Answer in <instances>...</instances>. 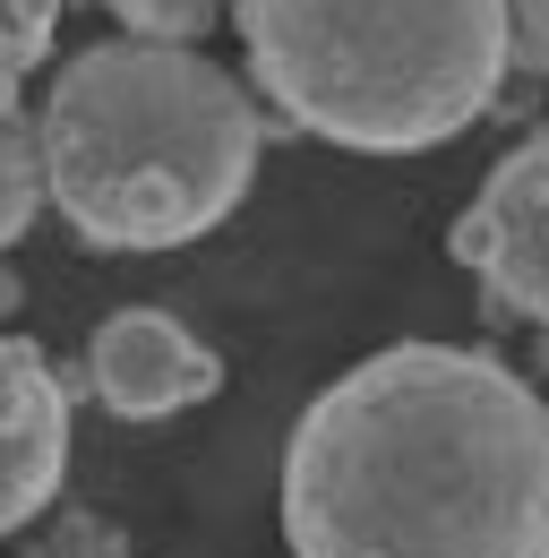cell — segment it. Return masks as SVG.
I'll return each mask as SVG.
<instances>
[{
  "label": "cell",
  "instance_id": "1",
  "mask_svg": "<svg viewBox=\"0 0 549 558\" xmlns=\"http://www.w3.org/2000/svg\"><path fill=\"white\" fill-rule=\"evenodd\" d=\"M292 558H549V396L473 344H387L283 447Z\"/></svg>",
  "mask_w": 549,
  "mask_h": 558
},
{
  "label": "cell",
  "instance_id": "2",
  "mask_svg": "<svg viewBox=\"0 0 549 558\" xmlns=\"http://www.w3.org/2000/svg\"><path fill=\"white\" fill-rule=\"evenodd\" d=\"M35 138L44 190L86 250H181L249 198L267 121L198 44L103 35L69 52Z\"/></svg>",
  "mask_w": 549,
  "mask_h": 558
},
{
  "label": "cell",
  "instance_id": "3",
  "mask_svg": "<svg viewBox=\"0 0 549 558\" xmlns=\"http://www.w3.org/2000/svg\"><path fill=\"white\" fill-rule=\"evenodd\" d=\"M249 86L352 155H429L498 104L507 0H232Z\"/></svg>",
  "mask_w": 549,
  "mask_h": 558
},
{
  "label": "cell",
  "instance_id": "4",
  "mask_svg": "<svg viewBox=\"0 0 549 558\" xmlns=\"http://www.w3.org/2000/svg\"><path fill=\"white\" fill-rule=\"evenodd\" d=\"M455 258L507 310L549 327V130L498 155V172L480 181V198L455 223Z\"/></svg>",
  "mask_w": 549,
  "mask_h": 558
},
{
  "label": "cell",
  "instance_id": "5",
  "mask_svg": "<svg viewBox=\"0 0 549 558\" xmlns=\"http://www.w3.org/2000/svg\"><path fill=\"white\" fill-rule=\"evenodd\" d=\"M86 387L121 421H163L190 413L223 387V361L172 318V310H112L86 344Z\"/></svg>",
  "mask_w": 549,
  "mask_h": 558
},
{
  "label": "cell",
  "instance_id": "6",
  "mask_svg": "<svg viewBox=\"0 0 549 558\" xmlns=\"http://www.w3.org/2000/svg\"><path fill=\"white\" fill-rule=\"evenodd\" d=\"M69 482V378L44 344L0 336V533H26Z\"/></svg>",
  "mask_w": 549,
  "mask_h": 558
},
{
  "label": "cell",
  "instance_id": "7",
  "mask_svg": "<svg viewBox=\"0 0 549 558\" xmlns=\"http://www.w3.org/2000/svg\"><path fill=\"white\" fill-rule=\"evenodd\" d=\"M44 207H52V190H44V138H35L26 112H9L0 121V250L26 241V223Z\"/></svg>",
  "mask_w": 549,
  "mask_h": 558
},
{
  "label": "cell",
  "instance_id": "8",
  "mask_svg": "<svg viewBox=\"0 0 549 558\" xmlns=\"http://www.w3.org/2000/svg\"><path fill=\"white\" fill-rule=\"evenodd\" d=\"M52 26H61V0H0V121L17 112V77L52 52Z\"/></svg>",
  "mask_w": 549,
  "mask_h": 558
},
{
  "label": "cell",
  "instance_id": "9",
  "mask_svg": "<svg viewBox=\"0 0 549 558\" xmlns=\"http://www.w3.org/2000/svg\"><path fill=\"white\" fill-rule=\"evenodd\" d=\"M103 9L121 17V35H137V44H190V35H206L223 17V0H103Z\"/></svg>",
  "mask_w": 549,
  "mask_h": 558
},
{
  "label": "cell",
  "instance_id": "10",
  "mask_svg": "<svg viewBox=\"0 0 549 558\" xmlns=\"http://www.w3.org/2000/svg\"><path fill=\"white\" fill-rule=\"evenodd\" d=\"M507 35H515V61L549 77V0H507Z\"/></svg>",
  "mask_w": 549,
  "mask_h": 558
},
{
  "label": "cell",
  "instance_id": "11",
  "mask_svg": "<svg viewBox=\"0 0 549 558\" xmlns=\"http://www.w3.org/2000/svg\"><path fill=\"white\" fill-rule=\"evenodd\" d=\"M17 301H26V283H17L9 267H0V318H17Z\"/></svg>",
  "mask_w": 549,
  "mask_h": 558
},
{
  "label": "cell",
  "instance_id": "12",
  "mask_svg": "<svg viewBox=\"0 0 549 558\" xmlns=\"http://www.w3.org/2000/svg\"><path fill=\"white\" fill-rule=\"evenodd\" d=\"M95 558H130V550H95Z\"/></svg>",
  "mask_w": 549,
  "mask_h": 558
}]
</instances>
